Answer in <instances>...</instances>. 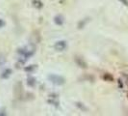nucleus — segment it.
I'll list each match as a JSON object with an SVG mask.
<instances>
[{
	"label": "nucleus",
	"instance_id": "9b49d317",
	"mask_svg": "<svg viewBox=\"0 0 128 116\" xmlns=\"http://www.w3.org/2000/svg\"><path fill=\"white\" fill-rule=\"evenodd\" d=\"M5 24H6V22H5V21H4L2 19H0V28L4 27V26H5Z\"/></svg>",
	"mask_w": 128,
	"mask_h": 116
},
{
	"label": "nucleus",
	"instance_id": "f257e3e1",
	"mask_svg": "<svg viewBox=\"0 0 128 116\" xmlns=\"http://www.w3.org/2000/svg\"><path fill=\"white\" fill-rule=\"evenodd\" d=\"M35 51H36L35 46H33V45H27V46H24V47L20 48L18 50V53L21 54L25 59H27V58L31 57L32 55H34Z\"/></svg>",
	"mask_w": 128,
	"mask_h": 116
},
{
	"label": "nucleus",
	"instance_id": "1a4fd4ad",
	"mask_svg": "<svg viewBox=\"0 0 128 116\" xmlns=\"http://www.w3.org/2000/svg\"><path fill=\"white\" fill-rule=\"evenodd\" d=\"M35 69H36V65H31L30 67H26L25 71L26 72H33Z\"/></svg>",
	"mask_w": 128,
	"mask_h": 116
},
{
	"label": "nucleus",
	"instance_id": "423d86ee",
	"mask_svg": "<svg viewBox=\"0 0 128 116\" xmlns=\"http://www.w3.org/2000/svg\"><path fill=\"white\" fill-rule=\"evenodd\" d=\"M75 62H76L78 66H80V67H82V68H87V64H86V62L84 61L83 59H81V58L79 57H76L75 58Z\"/></svg>",
	"mask_w": 128,
	"mask_h": 116
},
{
	"label": "nucleus",
	"instance_id": "20e7f679",
	"mask_svg": "<svg viewBox=\"0 0 128 116\" xmlns=\"http://www.w3.org/2000/svg\"><path fill=\"white\" fill-rule=\"evenodd\" d=\"M54 22L59 26L63 25V24H64V17H63L62 15H57V16L54 18Z\"/></svg>",
	"mask_w": 128,
	"mask_h": 116
},
{
	"label": "nucleus",
	"instance_id": "7ed1b4c3",
	"mask_svg": "<svg viewBox=\"0 0 128 116\" xmlns=\"http://www.w3.org/2000/svg\"><path fill=\"white\" fill-rule=\"evenodd\" d=\"M66 46H68L66 42L62 40V41H58V42L55 43L54 48H55V50H57V51H64V49L66 48Z\"/></svg>",
	"mask_w": 128,
	"mask_h": 116
},
{
	"label": "nucleus",
	"instance_id": "9d476101",
	"mask_svg": "<svg viewBox=\"0 0 128 116\" xmlns=\"http://www.w3.org/2000/svg\"><path fill=\"white\" fill-rule=\"evenodd\" d=\"M104 79H107V80H110V81H113V77L111 76V75H109V74H106L105 76H104Z\"/></svg>",
	"mask_w": 128,
	"mask_h": 116
},
{
	"label": "nucleus",
	"instance_id": "0eeeda50",
	"mask_svg": "<svg viewBox=\"0 0 128 116\" xmlns=\"http://www.w3.org/2000/svg\"><path fill=\"white\" fill-rule=\"evenodd\" d=\"M33 4H34V6L36 7V8H42V7L44 6V4H42V2L40 1V0H33Z\"/></svg>",
	"mask_w": 128,
	"mask_h": 116
},
{
	"label": "nucleus",
	"instance_id": "f03ea898",
	"mask_svg": "<svg viewBox=\"0 0 128 116\" xmlns=\"http://www.w3.org/2000/svg\"><path fill=\"white\" fill-rule=\"evenodd\" d=\"M48 79L49 81L52 82L55 85H63L66 83V78L64 77H61L59 75H55V74H51L48 76Z\"/></svg>",
	"mask_w": 128,
	"mask_h": 116
},
{
	"label": "nucleus",
	"instance_id": "f8f14e48",
	"mask_svg": "<svg viewBox=\"0 0 128 116\" xmlns=\"http://www.w3.org/2000/svg\"><path fill=\"white\" fill-rule=\"evenodd\" d=\"M123 5H125L126 7H128V0H120Z\"/></svg>",
	"mask_w": 128,
	"mask_h": 116
},
{
	"label": "nucleus",
	"instance_id": "39448f33",
	"mask_svg": "<svg viewBox=\"0 0 128 116\" xmlns=\"http://www.w3.org/2000/svg\"><path fill=\"white\" fill-rule=\"evenodd\" d=\"M12 73H13L12 69H9V68H8L7 70H5V71L2 73V75H1V77L6 79V78H8V77H9L10 76H11V75H12Z\"/></svg>",
	"mask_w": 128,
	"mask_h": 116
},
{
	"label": "nucleus",
	"instance_id": "6e6552de",
	"mask_svg": "<svg viewBox=\"0 0 128 116\" xmlns=\"http://www.w3.org/2000/svg\"><path fill=\"white\" fill-rule=\"evenodd\" d=\"M28 85L29 86H35L36 85V78L35 77H28Z\"/></svg>",
	"mask_w": 128,
	"mask_h": 116
}]
</instances>
